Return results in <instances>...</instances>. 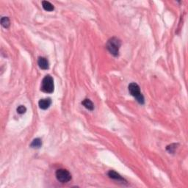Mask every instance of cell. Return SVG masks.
Returning <instances> with one entry per match:
<instances>
[{
  "label": "cell",
  "instance_id": "6da1fadb",
  "mask_svg": "<svg viewBox=\"0 0 188 188\" xmlns=\"http://www.w3.org/2000/svg\"><path fill=\"white\" fill-rule=\"evenodd\" d=\"M121 46V42L120 40L113 37L108 40L106 47L111 55H113L114 57H117L119 55V49Z\"/></svg>",
  "mask_w": 188,
  "mask_h": 188
},
{
  "label": "cell",
  "instance_id": "7a4b0ae2",
  "mask_svg": "<svg viewBox=\"0 0 188 188\" xmlns=\"http://www.w3.org/2000/svg\"><path fill=\"white\" fill-rule=\"evenodd\" d=\"M128 89H129L130 94L136 99L137 102H138L139 104H144V103H145V99H144V96L140 92V87H139L137 83L132 82L131 83V84H129V87H128Z\"/></svg>",
  "mask_w": 188,
  "mask_h": 188
},
{
  "label": "cell",
  "instance_id": "3957f363",
  "mask_svg": "<svg viewBox=\"0 0 188 188\" xmlns=\"http://www.w3.org/2000/svg\"><path fill=\"white\" fill-rule=\"evenodd\" d=\"M41 90L46 93H52L55 90L53 78L50 75L45 76L41 83Z\"/></svg>",
  "mask_w": 188,
  "mask_h": 188
},
{
  "label": "cell",
  "instance_id": "277c9868",
  "mask_svg": "<svg viewBox=\"0 0 188 188\" xmlns=\"http://www.w3.org/2000/svg\"><path fill=\"white\" fill-rule=\"evenodd\" d=\"M56 178L61 183H67L71 180V174L66 169H58L55 173Z\"/></svg>",
  "mask_w": 188,
  "mask_h": 188
},
{
  "label": "cell",
  "instance_id": "5b68a950",
  "mask_svg": "<svg viewBox=\"0 0 188 188\" xmlns=\"http://www.w3.org/2000/svg\"><path fill=\"white\" fill-rule=\"evenodd\" d=\"M38 64L40 68L43 70H47L49 68V63L48 60L43 57H39L38 59Z\"/></svg>",
  "mask_w": 188,
  "mask_h": 188
},
{
  "label": "cell",
  "instance_id": "8992f818",
  "mask_svg": "<svg viewBox=\"0 0 188 188\" xmlns=\"http://www.w3.org/2000/svg\"><path fill=\"white\" fill-rule=\"evenodd\" d=\"M52 104V100L50 98L43 99L38 102L39 107L42 110H47Z\"/></svg>",
  "mask_w": 188,
  "mask_h": 188
},
{
  "label": "cell",
  "instance_id": "52a82bcc",
  "mask_svg": "<svg viewBox=\"0 0 188 188\" xmlns=\"http://www.w3.org/2000/svg\"><path fill=\"white\" fill-rule=\"evenodd\" d=\"M108 176H109L110 178L112 179L117 180L118 181V182H126V180L124 179L120 174H118L117 172H115V171H112V170L111 171H110L109 172H108Z\"/></svg>",
  "mask_w": 188,
  "mask_h": 188
},
{
  "label": "cell",
  "instance_id": "ba28073f",
  "mask_svg": "<svg viewBox=\"0 0 188 188\" xmlns=\"http://www.w3.org/2000/svg\"><path fill=\"white\" fill-rule=\"evenodd\" d=\"M82 104L86 108V109L90 110V111H93L94 109V105L93 102H92L89 99H84V100L82 102Z\"/></svg>",
  "mask_w": 188,
  "mask_h": 188
},
{
  "label": "cell",
  "instance_id": "9c48e42d",
  "mask_svg": "<svg viewBox=\"0 0 188 188\" xmlns=\"http://www.w3.org/2000/svg\"><path fill=\"white\" fill-rule=\"evenodd\" d=\"M42 7H43V8L46 10V11L51 12L55 10V7H54V5L48 1L42 2Z\"/></svg>",
  "mask_w": 188,
  "mask_h": 188
},
{
  "label": "cell",
  "instance_id": "30bf717a",
  "mask_svg": "<svg viewBox=\"0 0 188 188\" xmlns=\"http://www.w3.org/2000/svg\"><path fill=\"white\" fill-rule=\"evenodd\" d=\"M41 146H42V140L41 138L34 139L30 144V147L33 149H40Z\"/></svg>",
  "mask_w": 188,
  "mask_h": 188
},
{
  "label": "cell",
  "instance_id": "8fae6325",
  "mask_svg": "<svg viewBox=\"0 0 188 188\" xmlns=\"http://www.w3.org/2000/svg\"><path fill=\"white\" fill-rule=\"evenodd\" d=\"M1 24L4 28H9L10 25V19L8 17H2L1 19Z\"/></svg>",
  "mask_w": 188,
  "mask_h": 188
},
{
  "label": "cell",
  "instance_id": "7c38bea8",
  "mask_svg": "<svg viewBox=\"0 0 188 188\" xmlns=\"http://www.w3.org/2000/svg\"><path fill=\"white\" fill-rule=\"evenodd\" d=\"M177 146H178V144L176 143H173L171 144V145L168 146L167 148H166V149H167V151H168L170 154H173L175 152V150L176 149Z\"/></svg>",
  "mask_w": 188,
  "mask_h": 188
},
{
  "label": "cell",
  "instance_id": "4fadbf2b",
  "mask_svg": "<svg viewBox=\"0 0 188 188\" xmlns=\"http://www.w3.org/2000/svg\"><path fill=\"white\" fill-rule=\"evenodd\" d=\"M17 110V113H18L20 114V115H22V114L26 113L27 108L25 107L24 106L20 105V106L18 107L17 110Z\"/></svg>",
  "mask_w": 188,
  "mask_h": 188
}]
</instances>
